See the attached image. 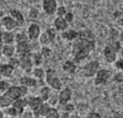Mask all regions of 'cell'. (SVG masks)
<instances>
[{"mask_svg": "<svg viewBox=\"0 0 123 118\" xmlns=\"http://www.w3.org/2000/svg\"><path fill=\"white\" fill-rule=\"evenodd\" d=\"M97 47L95 36L92 30L83 29L79 31L77 37L71 42V57L77 65H82L89 60L91 54Z\"/></svg>", "mask_w": 123, "mask_h": 118, "instance_id": "1", "label": "cell"}, {"mask_svg": "<svg viewBox=\"0 0 123 118\" xmlns=\"http://www.w3.org/2000/svg\"><path fill=\"white\" fill-rule=\"evenodd\" d=\"M28 93H29V89L22 84L10 86L6 92H4L0 95V108H5V107L12 105L17 99L27 96Z\"/></svg>", "mask_w": 123, "mask_h": 118, "instance_id": "2", "label": "cell"}, {"mask_svg": "<svg viewBox=\"0 0 123 118\" xmlns=\"http://www.w3.org/2000/svg\"><path fill=\"white\" fill-rule=\"evenodd\" d=\"M45 82L48 87H51L54 92H59L62 88L64 87L62 80L59 78V76L57 75V71L54 69H47L46 70V77H45Z\"/></svg>", "mask_w": 123, "mask_h": 118, "instance_id": "3", "label": "cell"}, {"mask_svg": "<svg viewBox=\"0 0 123 118\" xmlns=\"http://www.w3.org/2000/svg\"><path fill=\"white\" fill-rule=\"evenodd\" d=\"M100 68H101L100 66V63H99V60H97V59H93V60H87L86 63L82 64L81 75L85 78H93Z\"/></svg>", "mask_w": 123, "mask_h": 118, "instance_id": "4", "label": "cell"}, {"mask_svg": "<svg viewBox=\"0 0 123 118\" xmlns=\"http://www.w3.org/2000/svg\"><path fill=\"white\" fill-rule=\"evenodd\" d=\"M55 37H57V30L54 28H48L41 33L37 42L40 46H51L54 43Z\"/></svg>", "mask_w": 123, "mask_h": 118, "instance_id": "5", "label": "cell"}, {"mask_svg": "<svg viewBox=\"0 0 123 118\" xmlns=\"http://www.w3.org/2000/svg\"><path fill=\"white\" fill-rule=\"evenodd\" d=\"M112 78V74L109 69H104V68H100L98 70V72L95 74V76L93 77L94 80V84L98 86V87H101V86H106Z\"/></svg>", "mask_w": 123, "mask_h": 118, "instance_id": "6", "label": "cell"}, {"mask_svg": "<svg viewBox=\"0 0 123 118\" xmlns=\"http://www.w3.org/2000/svg\"><path fill=\"white\" fill-rule=\"evenodd\" d=\"M18 58H19V68L25 72V75H31V71H33V68H34L31 53L18 55Z\"/></svg>", "mask_w": 123, "mask_h": 118, "instance_id": "7", "label": "cell"}, {"mask_svg": "<svg viewBox=\"0 0 123 118\" xmlns=\"http://www.w3.org/2000/svg\"><path fill=\"white\" fill-rule=\"evenodd\" d=\"M33 41L30 40H25V41H21V42H16V54L17 55H23V54H29L34 52V47H33Z\"/></svg>", "mask_w": 123, "mask_h": 118, "instance_id": "8", "label": "cell"}, {"mask_svg": "<svg viewBox=\"0 0 123 118\" xmlns=\"http://www.w3.org/2000/svg\"><path fill=\"white\" fill-rule=\"evenodd\" d=\"M0 25L4 30H16L17 28H19V24L17 23V21L9 13L6 16H3L0 19Z\"/></svg>", "mask_w": 123, "mask_h": 118, "instance_id": "9", "label": "cell"}, {"mask_svg": "<svg viewBox=\"0 0 123 118\" xmlns=\"http://www.w3.org/2000/svg\"><path fill=\"white\" fill-rule=\"evenodd\" d=\"M41 33H42L41 27H40V24H37L36 22H31V23L28 25V28H27V35H28L29 40L33 41V42H36V41L39 40Z\"/></svg>", "mask_w": 123, "mask_h": 118, "instance_id": "10", "label": "cell"}, {"mask_svg": "<svg viewBox=\"0 0 123 118\" xmlns=\"http://www.w3.org/2000/svg\"><path fill=\"white\" fill-rule=\"evenodd\" d=\"M73 99V89L70 87H63L58 93V105L63 106L70 102Z\"/></svg>", "mask_w": 123, "mask_h": 118, "instance_id": "11", "label": "cell"}, {"mask_svg": "<svg viewBox=\"0 0 123 118\" xmlns=\"http://www.w3.org/2000/svg\"><path fill=\"white\" fill-rule=\"evenodd\" d=\"M41 6L42 11L47 16H53L57 12L58 9V3L57 0H41Z\"/></svg>", "mask_w": 123, "mask_h": 118, "instance_id": "12", "label": "cell"}, {"mask_svg": "<svg viewBox=\"0 0 123 118\" xmlns=\"http://www.w3.org/2000/svg\"><path fill=\"white\" fill-rule=\"evenodd\" d=\"M19 84H22V86H24L29 89V88H36L39 84H46V82H39L34 76L24 75L19 78Z\"/></svg>", "mask_w": 123, "mask_h": 118, "instance_id": "13", "label": "cell"}, {"mask_svg": "<svg viewBox=\"0 0 123 118\" xmlns=\"http://www.w3.org/2000/svg\"><path fill=\"white\" fill-rule=\"evenodd\" d=\"M15 70L16 69L11 64H9V63H0V76H1L3 78L12 77Z\"/></svg>", "mask_w": 123, "mask_h": 118, "instance_id": "14", "label": "cell"}, {"mask_svg": "<svg viewBox=\"0 0 123 118\" xmlns=\"http://www.w3.org/2000/svg\"><path fill=\"white\" fill-rule=\"evenodd\" d=\"M1 42H3V45H15L16 34L12 30H3L1 31Z\"/></svg>", "mask_w": 123, "mask_h": 118, "instance_id": "15", "label": "cell"}, {"mask_svg": "<svg viewBox=\"0 0 123 118\" xmlns=\"http://www.w3.org/2000/svg\"><path fill=\"white\" fill-rule=\"evenodd\" d=\"M69 25H70V24L65 21L64 17H55L54 21H53V28H54L57 31H59V33L67 30V29L69 28Z\"/></svg>", "mask_w": 123, "mask_h": 118, "instance_id": "16", "label": "cell"}, {"mask_svg": "<svg viewBox=\"0 0 123 118\" xmlns=\"http://www.w3.org/2000/svg\"><path fill=\"white\" fill-rule=\"evenodd\" d=\"M62 70L68 75H74L77 70V64L73 60V59H68V60H65L63 63V65H62Z\"/></svg>", "mask_w": 123, "mask_h": 118, "instance_id": "17", "label": "cell"}, {"mask_svg": "<svg viewBox=\"0 0 123 118\" xmlns=\"http://www.w3.org/2000/svg\"><path fill=\"white\" fill-rule=\"evenodd\" d=\"M60 34H62V39H63L64 41L73 42V41H74V40L77 37V35H79V31H77V30H75V29H70V28H68L67 30L62 31Z\"/></svg>", "mask_w": 123, "mask_h": 118, "instance_id": "18", "label": "cell"}, {"mask_svg": "<svg viewBox=\"0 0 123 118\" xmlns=\"http://www.w3.org/2000/svg\"><path fill=\"white\" fill-rule=\"evenodd\" d=\"M1 55L6 59L16 55V46L15 45H3L1 47Z\"/></svg>", "mask_w": 123, "mask_h": 118, "instance_id": "19", "label": "cell"}, {"mask_svg": "<svg viewBox=\"0 0 123 118\" xmlns=\"http://www.w3.org/2000/svg\"><path fill=\"white\" fill-rule=\"evenodd\" d=\"M53 92H54V90H53L51 87H48L47 84H42V86L40 87V89H39V96H40L43 101L47 102V100L49 99V96H51V94H52Z\"/></svg>", "mask_w": 123, "mask_h": 118, "instance_id": "20", "label": "cell"}, {"mask_svg": "<svg viewBox=\"0 0 123 118\" xmlns=\"http://www.w3.org/2000/svg\"><path fill=\"white\" fill-rule=\"evenodd\" d=\"M31 76H34L39 82H45L46 71H45V69H42L40 66H34L33 68V71H31Z\"/></svg>", "mask_w": 123, "mask_h": 118, "instance_id": "21", "label": "cell"}, {"mask_svg": "<svg viewBox=\"0 0 123 118\" xmlns=\"http://www.w3.org/2000/svg\"><path fill=\"white\" fill-rule=\"evenodd\" d=\"M10 15L17 21V23L19 24V27L24 25V23H25V18H24L23 13H22L19 10H17V9H12V10L10 11Z\"/></svg>", "mask_w": 123, "mask_h": 118, "instance_id": "22", "label": "cell"}, {"mask_svg": "<svg viewBox=\"0 0 123 118\" xmlns=\"http://www.w3.org/2000/svg\"><path fill=\"white\" fill-rule=\"evenodd\" d=\"M31 59H33L34 66H41L45 62V58L41 55L40 52H33L31 53Z\"/></svg>", "mask_w": 123, "mask_h": 118, "instance_id": "23", "label": "cell"}, {"mask_svg": "<svg viewBox=\"0 0 123 118\" xmlns=\"http://www.w3.org/2000/svg\"><path fill=\"white\" fill-rule=\"evenodd\" d=\"M45 118H60V112L54 106H49V108L45 114Z\"/></svg>", "mask_w": 123, "mask_h": 118, "instance_id": "24", "label": "cell"}, {"mask_svg": "<svg viewBox=\"0 0 123 118\" xmlns=\"http://www.w3.org/2000/svg\"><path fill=\"white\" fill-rule=\"evenodd\" d=\"M39 52L41 53V55H42L45 59H47V58H49V57L52 55V49H51L49 46H41Z\"/></svg>", "mask_w": 123, "mask_h": 118, "instance_id": "25", "label": "cell"}, {"mask_svg": "<svg viewBox=\"0 0 123 118\" xmlns=\"http://www.w3.org/2000/svg\"><path fill=\"white\" fill-rule=\"evenodd\" d=\"M62 110H63L64 112H68V113H74L75 112V108H76V105L73 104V102H68L63 106H60Z\"/></svg>", "mask_w": 123, "mask_h": 118, "instance_id": "26", "label": "cell"}, {"mask_svg": "<svg viewBox=\"0 0 123 118\" xmlns=\"http://www.w3.org/2000/svg\"><path fill=\"white\" fill-rule=\"evenodd\" d=\"M10 86L11 84H10V82L6 78H1V80H0V95H1L4 92H6Z\"/></svg>", "mask_w": 123, "mask_h": 118, "instance_id": "27", "label": "cell"}, {"mask_svg": "<svg viewBox=\"0 0 123 118\" xmlns=\"http://www.w3.org/2000/svg\"><path fill=\"white\" fill-rule=\"evenodd\" d=\"M7 63H9V64H11L15 69L19 68V58H18V55L16 54V55H13V57L9 58V59H7Z\"/></svg>", "mask_w": 123, "mask_h": 118, "instance_id": "28", "label": "cell"}, {"mask_svg": "<svg viewBox=\"0 0 123 118\" xmlns=\"http://www.w3.org/2000/svg\"><path fill=\"white\" fill-rule=\"evenodd\" d=\"M28 16H29V18H30L31 21H35V19H37V18H39L40 12H39V10H37L36 7H31V9L29 10Z\"/></svg>", "mask_w": 123, "mask_h": 118, "instance_id": "29", "label": "cell"}, {"mask_svg": "<svg viewBox=\"0 0 123 118\" xmlns=\"http://www.w3.org/2000/svg\"><path fill=\"white\" fill-rule=\"evenodd\" d=\"M25 40H29L28 35H27V31H18L16 34V42H21V41H25ZM15 42V43H16Z\"/></svg>", "mask_w": 123, "mask_h": 118, "instance_id": "30", "label": "cell"}, {"mask_svg": "<svg viewBox=\"0 0 123 118\" xmlns=\"http://www.w3.org/2000/svg\"><path fill=\"white\" fill-rule=\"evenodd\" d=\"M47 104L51 105V106H54V107H55V106L58 105V94L52 93L51 96H49V99L47 100Z\"/></svg>", "mask_w": 123, "mask_h": 118, "instance_id": "31", "label": "cell"}, {"mask_svg": "<svg viewBox=\"0 0 123 118\" xmlns=\"http://www.w3.org/2000/svg\"><path fill=\"white\" fill-rule=\"evenodd\" d=\"M113 65H115V68H116V69H117L118 71L123 72V58L118 57V58L116 59V60H115Z\"/></svg>", "mask_w": 123, "mask_h": 118, "instance_id": "32", "label": "cell"}, {"mask_svg": "<svg viewBox=\"0 0 123 118\" xmlns=\"http://www.w3.org/2000/svg\"><path fill=\"white\" fill-rule=\"evenodd\" d=\"M67 12H68V10H67L65 6H59V5H58V9H57L55 16H57V17H64Z\"/></svg>", "mask_w": 123, "mask_h": 118, "instance_id": "33", "label": "cell"}, {"mask_svg": "<svg viewBox=\"0 0 123 118\" xmlns=\"http://www.w3.org/2000/svg\"><path fill=\"white\" fill-rule=\"evenodd\" d=\"M19 118H35V114H34V112H33L30 108H27V110L19 116Z\"/></svg>", "mask_w": 123, "mask_h": 118, "instance_id": "34", "label": "cell"}, {"mask_svg": "<svg viewBox=\"0 0 123 118\" xmlns=\"http://www.w3.org/2000/svg\"><path fill=\"white\" fill-rule=\"evenodd\" d=\"M86 118H103L101 114L97 111H89L87 114H86Z\"/></svg>", "mask_w": 123, "mask_h": 118, "instance_id": "35", "label": "cell"}, {"mask_svg": "<svg viewBox=\"0 0 123 118\" xmlns=\"http://www.w3.org/2000/svg\"><path fill=\"white\" fill-rule=\"evenodd\" d=\"M64 18H65V21H67L69 24H71V23H73V21H74V13H73V12H70V11H68V12L65 13Z\"/></svg>", "mask_w": 123, "mask_h": 118, "instance_id": "36", "label": "cell"}, {"mask_svg": "<svg viewBox=\"0 0 123 118\" xmlns=\"http://www.w3.org/2000/svg\"><path fill=\"white\" fill-rule=\"evenodd\" d=\"M113 81L115 82H123V72H118V74H116V75H113Z\"/></svg>", "mask_w": 123, "mask_h": 118, "instance_id": "37", "label": "cell"}, {"mask_svg": "<svg viewBox=\"0 0 123 118\" xmlns=\"http://www.w3.org/2000/svg\"><path fill=\"white\" fill-rule=\"evenodd\" d=\"M106 118H123V114H122V112H113V113H111L110 116H107Z\"/></svg>", "mask_w": 123, "mask_h": 118, "instance_id": "38", "label": "cell"}, {"mask_svg": "<svg viewBox=\"0 0 123 118\" xmlns=\"http://www.w3.org/2000/svg\"><path fill=\"white\" fill-rule=\"evenodd\" d=\"M121 16H123V12H122V11H116V12L113 13V18H115V19H118Z\"/></svg>", "mask_w": 123, "mask_h": 118, "instance_id": "39", "label": "cell"}, {"mask_svg": "<svg viewBox=\"0 0 123 118\" xmlns=\"http://www.w3.org/2000/svg\"><path fill=\"white\" fill-rule=\"evenodd\" d=\"M117 21V24L119 25V27H123V16H121L118 19H116Z\"/></svg>", "mask_w": 123, "mask_h": 118, "instance_id": "40", "label": "cell"}, {"mask_svg": "<svg viewBox=\"0 0 123 118\" xmlns=\"http://www.w3.org/2000/svg\"><path fill=\"white\" fill-rule=\"evenodd\" d=\"M1 31H3V29L0 28V58L3 57V55H1V47H3V42H1Z\"/></svg>", "mask_w": 123, "mask_h": 118, "instance_id": "41", "label": "cell"}, {"mask_svg": "<svg viewBox=\"0 0 123 118\" xmlns=\"http://www.w3.org/2000/svg\"><path fill=\"white\" fill-rule=\"evenodd\" d=\"M70 118H86V116L83 117V116H80V114H73V113H71Z\"/></svg>", "mask_w": 123, "mask_h": 118, "instance_id": "42", "label": "cell"}, {"mask_svg": "<svg viewBox=\"0 0 123 118\" xmlns=\"http://www.w3.org/2000/svg\"><path fill=\"white\" fill-rule=\"evenodd\" d=\"M119 41H121V43L123 45V30L119 31Z\"/></svg>", "mask_w": 123, "mask_h": 118, "instance_id": "43", "label": "cell"}, {"mask_svg": "<svg viewBox=\"0 0 123 118\" xmlns=\"http://www.w3.org/2000/svg\"><path fill=\"white\" fill-rule=\"evenodd\" d=\"M118 57H121V58H123V46L121 47V49H119V53H118Z\"/></svg>", "mask_w": 123, "mask_h": 118, "instance_id": "44", "label": "cell"}, {"mask_svg": "<svg viewBox=\"0 0 123 118\" xmlns=\"http://www.w3.org/2000/svg\"><path fill=\"white\" fill-rule=\"evenodd\" d=\"M0 118H5V113H4L3 108H0Z\"/></svg>", "mask_w": 123, "mask_h": 118, "instance_id": "45", "label": "cell"}, {"mask_svg": "<svg viewBox=\"0 0 123 118\" xmlns=\"http://www.w3.org/2000/svg\"><path fill=\"white\" fill-rule=\"evenodd\" d=\"M31 1H33V3H39L40 0H31Z\"/></svg>", "mask_w": 123, "mask_h": 118, "instance_id": "46", "label": "cell"}, {"mask_svg": "<svg viewBox=\"0 0 123 118\" xmlns=\"http://www.w3.org/2000/svg\"><path fill=\"white\" fill-rule=\"evenodd\" d=\"M122 12H123V9H122Z\"/></svg>", "mask_w": 123, "mask_h": 118, "instance_id": "47", "label": "cell"}, {"mask_svg": "<svg viewBox=\"0 0 123 118\" xmlns=\"http://www.w3.org/2000/svg\"><path fill=\"white\" fill-rule=\"evenodd\" d=\"M122 114H123V111H122Z\"/></svg>", "mask_w": 123, "mask_h": 118, "instance_id": "48", "label": "cell"}]
</instances>
